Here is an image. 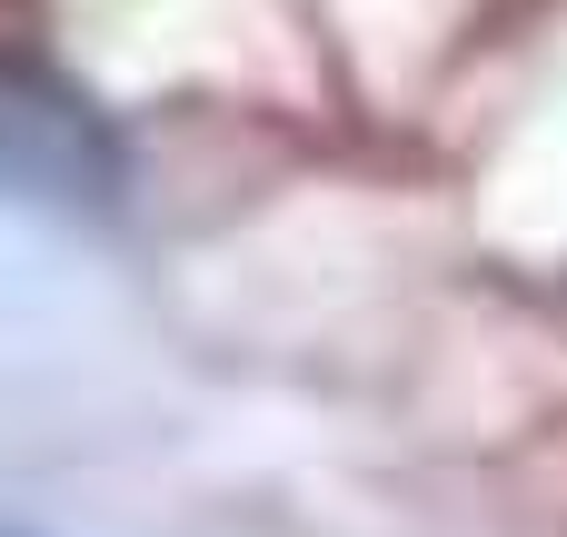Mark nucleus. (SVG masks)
I'll use <instances>...</instances> for the list:
<instances>
[]
</instances>
